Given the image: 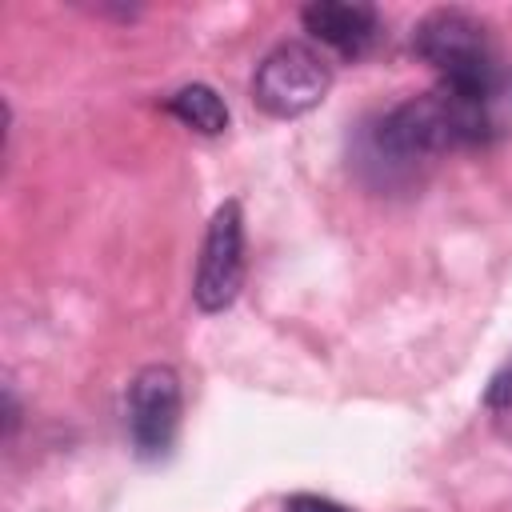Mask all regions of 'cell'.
<instances>
[{
	"instance_id": "obj_1",
	"label": "cell",
	"mask_w": 512,
	"mask_h": 512,
	"mask_svg": "<svg viewBox=\"0 0 512 512\" xmlns=\"http://www.w3.org/2000/svg\"><path fill=\"white\" fill-rule=\"evenodd\" d=\"M332 88V64L324 52H316L304 40H284L276 44L252 76V100L260 112L276 120H292L312 112Z\"/></svg>"
},
{
	"instance_id": "obj_2",
	"label": "cell",
	"mask_w": 512,
	"mask_h": 512,
	"mask_svg": "<svg viewBox=\"0 0 512 512\" xmlns=\"http://www.w3.org/2000/svg\"><path fill=\"white\" fill-rule=\"evenodd\" d=\"M412 52L436 72V80H468L500 64L488 28L460 8L428 12L412 32Z\"/></svg>"
},
{
	"instance_id": "obj_3",
	"label": "cell",
	"mask_w": 512,
	"mask_h": 512,
	"mask_svg": "<svg viewBox=\"0 0 512 512\" xmlns=\"http://www.w3.org/2000/svg\"><path fill=\"white\" fill-rule=\"evenodd\" d=\"M244 284V212L240 200H224L204 232L196 280H192V300L200 312H224Z\"/></svg>"
},
{
	"instance_id": "obj_4",
	"label": "cell",
	"mask_w": 512,
	"mask_h": 512,
	"mask_svg": "<svg viewBox=\"0 0 512 512\" xmlns=\"http://www.w3.org/2000/svg\"><path fill=\"white\" fill-rule=\"evenodd\" d=\"M124 412H128V436H132L136 456L144 460L168 456L180 432V376L168 364L140 368L128 384Z\"/></svg>"
},
{
	"instance_id": "obj_5",
	"label": "cell",
	"mask_w": 512,
	"mask_h": 512,
	"mask_svg": "<svg viewBox=\"0 0 512 512\" xmlns=\"http://www.w3.org/2000/svg\"><path fill=\"white\" fill-rule=\"evenodd\" d=\"M300 24L316 44H324L340 56H352V60L364 56L380 36L376 8L372 4H348V0H316L300 12Z\"/></svg>"
},
{
	"instance_id": "obj_6",
	"label": "cell",
	"mask_w": 512,
	"mask_h": 512,
	"mask_svg": "<svg viewBox=\"0 0 512 512\" xmlns=\"http://www.w3.org/2000/svg\"><path fill=\"white\" fill-rule=\"evenodd\" d=\"M164 108H168L184 128H192V132H200V136H220V132L228 128V104H224L208 84H184V88H176V92L164 100Z\"/></svg>"
},
{
	"instance_id": "obj_7",
	"label": "cell",
	"mask_w": 512,
	"mask_h": 512,
	"mask_svg": "<svg viewBox=\"0 0 512 512\" xmlns=\"http://www.w3.org/2000/svg\"><path fill=\"white\" fill-rule=\"evenodd\" d=\"M484 404H488V408H512V352H508V360L492 372V380H488V388H484Z\"/></svg>"
},
{
	"instance_id": "obj_8",
	"label": "cell",
	"mask_w": 512,
	"mask_h": 512,
	"mask_svg": "<svg viewBox=\"0 0 512 512\" xmlns=\"http://www.w3.org/2000/svg\"><path fill=\"white\" fill-rule=\"evenodd\" d=\"M284 512H352V508H344L328 496H316V492H296L284 500Z\"/></svg>"
}]
</instances>
